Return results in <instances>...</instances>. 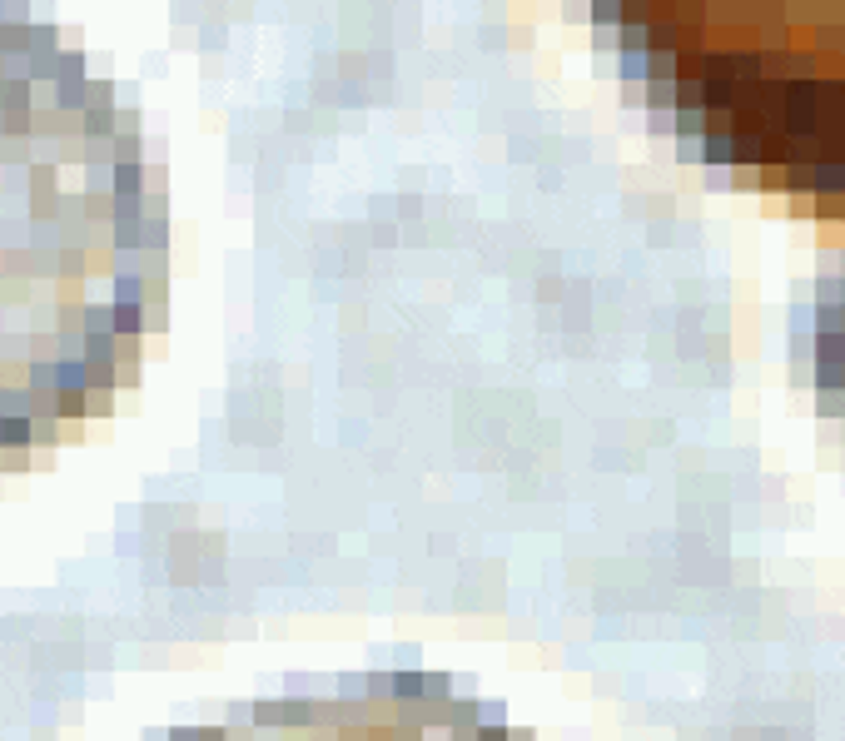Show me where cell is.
Returning a JSON list of instances; mask_svg holds the SVG:
<instances>
[{"label": "cell", "instance_id": "6da1fadb", "mask_svg": "<svg viewBox=\"0 0 845 741\" xmlns=\"http://www.w3.org/2000/svg\"><path fill=\"white\" fill-rule=\"evenodd\" d=\"M701 25L707 31L746 35L751 50H746V65H741L746 75L761 55V40H770L766 60H781V45H791L786 65H781V70H796L791 90L811 85L815 100H821V90H825V100H831V90L845 95V0H696V15L686 31L701 35ZM741 70H736V80H741ZM761 75H766V65H761ZM761 75H756V85H761ZM776 85H781V75H776ZM776 85H770V95H776Z\"/></svg>", "mask_w": 845, "mask_h": 741}, {"label": "cell", "instance_id": "7a4b0ae2", "mask_svg": "<svg viewBox=\"0 0 845 741\" xmlns=\"http://www.w3.org/2000/svg\"><path fill=\"white\" fill-rule=\"evenodd\" d=\"M249 721H254L259 731H284V697L254 701V707H249Z\"/></svg>", "mask_w": 845, "mask_h": 741}, {"label": "cell", "instance_id": "3957f363", "mask_svg": "<svg viewBox=\"0 0 845 741\" xmlns=\"http://www.w3.org/2000/svg\"><path fill=\"white\" fill-rule=\"evenodd\" d=\"M478 741H513V727H507V721H482Z\"/></svg>", "mask_w": 845, "mask_h": 741}, {"label": "cell", "instance_id": "277c9868", "mask_svg": "<svg viewBox=\"0 0 845 741\" xmlns=\"http://www.w3.org/2000/svg\"><path fill=\"white\" fill-rule=\"evenodd\" d=\"M513 741H537V737H533L527 727H513Z\"/></svg>", "mask_w": 845, "mask_h": 741}]
</instances>
